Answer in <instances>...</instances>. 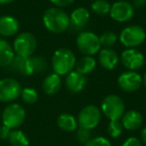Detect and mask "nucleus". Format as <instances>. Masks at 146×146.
Segmentation results:
<instances>
[{"label":"nucleus","mask_w":146,"mask_h":146,"mask_svg":"<svg viewBox=\"0 0 146 146\" xmlns=\"http://www.w3.org/2000/svg\"><path fill=\"white\" fill-rule=\"evenodd\" d=\"M42 21L45 28L55 34L65 32L70 26L69 15L63 9L58 7L47 9L43 14Z\"/></svg>","instance_id":"1"},{"label":"nucleus","mask_w":146,"mask_h":146,"mask_svg":"<svg viewBox=\"0 0 146 146\" xmlns=\"http://www.w3.org/2000/svg\"><path fill=\"white\" fill-rule=\"evenodd\" d=\"M75 63V54L70 49L59 48L53 53L51 65L54 73L59 76L67 75L69 72L74 70Z\"/></svg>","instance_id":"2"},{"label":"nucleus","mask_w":146,"mask_h":146,"mask_svg":"<svg viewBox=\"0 0 146 146\" xmlns=\"http://www.w3.org/2000/svg\"><path fill=\"white\" fill-rule=\"evenodd\" d=\"M100 110L110 121L120 120L125 112V105L121 97L115 94H110L102 100Z\"/></svg>","instance_id":"3"},{"label":"nucleus","mask_w":146,"mask_h":146,"mask_svg":"<svg viewBox=\"0 0 146 146\" xmlns=\"http://www.w3.org/2000/svg\"><path fill=\"white\" fill-rule=\"evenodd\" d=\"M146 40V32L139 25H130L122 29L119 34V41L127 48H136Z\"/></svg>","instance_id":"4"},{"label":"nucleus","mask_w":146,"mask_h":146,"mask_svg":"<svg viewBox=\"0 0 146 146\" xmlns=\"http://www.w3.org/2000/svg\"><path fill=\"white\" fill-rule=\"evenodd\" d=\"M76 45L77 48L84 55H93L97 54L101 49L99 36L91 31H82L77 35L76 38Z\"/></svg>","instance_id":"5"},{"label":"nucleus","mask_w":146,"mask_h":146,"mask_svg":"<svg viewBox=\"0 0 146 146\" xmlns=\"http://www.w3.org/2000/svg\"><path fill=\"white\" fill-rule=\"evenodd\" d=\"M36 38L30 32H22L18 34L13 42L15 55L21 57H31L36 50Z\"/></svg>","instance_id":"6"},{"label":"nucleus","mask_w":146,"mask_h":146,"mask_svg":"<svg viewBox=\"0 0 146 146\" xmlns=\"http://www.w3.org/2000/svg\"><path fill=\"white\" fill-rule=\"evenodd\" d=\"M26 118L25 109L17 103L7 105L2 112L3 125L10 129H16L23 124Z\"/></svg>","instance_id":"7"},{"label":"nucleus","mask_w":146,"mask_h":146,"mask_svg":"<svg viewBox=\"0 0 146 146\" xmlns=\"http://www.w3.org/2000/svg\"><path fill=\"white\" fill-rule=\"evenodd\" d=\"M101 120V110L96 105H87L80 110L77 122L79 127L92 130L96 128Z\"/></svg>","instance_id":"8"},{"label":"nucleus","mask_w":146,"mask_h":146,"mask_svg":"<svg viewBox=\"0 0 146 146\" xmlns=\"http://www.w3.org/2000/svg\"><path fill=\"white\" fill-rule=\"evenodd\" d=\"M22 87L20 83L14 78H3L0 79V101L11 102L16 100L20 96Z\"/></svg>","instance_id":"9"},{"label":"nucleus","mask_w":146,"mask_h":146,"mask_svg":"<svg viewBox=\"0 0 146 146\" xmlns=\"http://www.w3.org/2000/svg\"><path fill=\"white\" fill-rule=\"evenodd\" d=\"M135 13V9H134L133 5L128 1H116L110 7L109 14L113 20L116 22H127V21L131 20L134 16Z\"/></svg>","instance_id":"10"},{"label":"nucleus","mask_w":146,"mask_h":146,"mask_svg":"<svg viewBox=\"0 0 146 146\" xmlns=\"http://www.w3.org/2000/svg\"><path fill=\"white\" fill-rule=\"evenodd\" d=\"M118 86L125 92H135L143 84L142 76L137 71L128 70L121 73L117 79Z\"/></svg>","instance_id":"11"},{"label":"nucleus","mask_w":146,"mask_h":146,"mask_svg":"<svg viewBox=\"0 0 146 146\" xmlns=\"http://www.w3.org/2000/svg\"><path fill=\"white\" fill-rule=\"evenodd\" d=\"M120 59L125 68L131 71L139 70L145 63V56L143 55V53L140 52L136 48L125 49L121 53Z\"/></svg>","instance_id":"12"},{"label":"nucleus","mask_w":146,"mask_h":146,"mask_svg":"<svg viewBox=\"0 0 146 146\" xmlns=\"http://www.w3.org/2000/svg\"><path fill=\"white\" fill-rule=\"evenodd\" d=\"M67 89L72 93H79L85 88L87 84V77L76 70H72L66 75L65 79Z\"/></svg>","instance_id":"13"},{"label":"nucleus","mask_w":146,"mask_h":146,"mask_svg":"<svg viewBox=\"0 0 146 146\" xmlns=\"http://www.w3.org/2000/svg\"><path fill=\"white\" fill-rule=\"evenodd\" d=\"M90 20V12L85 7H78L74 9L69 16L70 26L73 30H81L88 24Z\"/></svg>","instance_id":"14"},{"label":"nucleus","mask_w":146,"mask_h":146,"mask_svg":"<svg viewBox=\"0 0 146 146\" xmlns=\"http://www.w3.org/2000/svg\"><path fill=\"white\" fill-rule=\"evenodd\" d=\"M124 129L126 130H134L141 127L143 123V116L137 110H129V111L124 112L120 119Z\"/></svg>","instance_id":"15"},{"label":"nucleus","mask_w":146,"mask_h":146,"mask_svg":"<svg viewBox=\"0 0 146 146\" xmlns=\"http://www.w3.org/2000/svg\"><path fill=\"white\" fill-rule=\"evenodd\" d=\"M98 54H99L98 60H99L100 65L106 70H113L119 62V56L111 48L104 47L103 49H100Z\"/></svg>","instance_id":"16"},{"label":"nucleus","mask_w":146,"mask_h":146,"mask_svg":"<svg viewBox=\"0 0 146 146\" xmlns=\"http://www.w3.org/2000/svg\"><path fill=\"white\" fill-rule=\"evenodd\" d=\"M19 30V22L11 15H4L0 17V35L10 37L15 35Z\"/></svg>","instance_id":"17"},{"label":"nucleus","mask_w":146,"mask_h":146,"mask_svg":"<svg viewBox=\"0 0 146 146\" xmlns=\"http://www.w3.org/2000/svg\"><path fill=\"white\" fill-rule=\"evenodd\" d=\"M9 66L11 67V69L13 71L25 76H29L34 73L32 66H31L30 57H21L15 55L14 59H13V61Z\"/></svg>","instance_id":"18"},{"label":"nucleus","mask_w":146,"mask_h":146,"mask_svg":"<svg viewBox=\"0 0 146 146\" xmlns=\"http://www.w3.org/2000/svg\"><path fill=\"white\" fill-rule=\"evenodd\" d=\"M61 85H62L61 77L56 73H52V74L47 75L45 79L43 80L42 89L48 95H53L60 90Z\"/></svg>","instance_id":"19"},{"label":"nucleus","mask_w":146,"mask_h":146,"mask_svg":"<svg viewBox=\"0 0 146 146\" xmlns=\"http://www.w3.org/2000/svg\"><path fill=\"white\" fill-rule=\"evenodd\" d=\"M15 57L13 47L8 41L0 39V67H7Z\"/></svg>","instance_id":"20"},{"label":"nucleus","mask_w":146,"mask_h":146,"mask_svg":"<svg viewBox=\"0 0 146 146\" xmlns=\"http://www.w3.org/2000/svg\"><path fill=\"white\" fill-rule=\"evenodd\" d=\"M57 125L61 130L66 132H73L77 130L78 122L72 114L62 113L57 118Z\"/></svg>","instance_id":"21"},{"label":"nucleus","mask_w":146,"mask_h":146,"mask_svg":"<svg viewBox=\"0 0 146 146\" xmlns=\"http://www.w3.org/2000/svg\"><path fill=\"white\" fill-rule=\"evenodd\" d=\"M96 60L94 57L89 55H84L80 59H78L75 63V70L81 73L83 75H87L95 69Z\"/></svg>","instance_id":"22"},{"label":"nucleus","mask_w":146,"mask_h":146,"mask_svg":"<svg viewBox=\"0 0 146 146\" xmlns=\"http://www.w3.org/2000/svg\"><path fill=\"white\" fill-rule=\"evenodd\" d=\"M8 141L12 146H29V139L26 134L18 129H13L8 136Z\"/></svg>","instance_id":"23"},{"label":"nucleus","mask_w":146,"mask_h":146,"mask_svg":"<svg viewBox=\"0 0 146 146\" xmlns=\"http://www.w3.org/2000/svg\"><path fill=\"white\" fill-rule=\"evenodd\" d=\"M110 7H111V4L107 0H95L91 4V10L95 14L104 16V15L109 13Z\"/></svg>","instance_id":"24"},{"label":"nucleus","mask_w":146,"mask_h":146,"mask_svg":"<svg viewBox=\"0 0 146 146\" xmlns=\"http://www.w3.org/2000/svg\"><path fill=\"white\" fill-rule=\"evenodd\" d=\"M20 97L24 103L31 105V104L36 103L38 100V92L32 87H25L22 88Z\"/></svg>","instance_id":"25"},{"label":"nucleus","mask_w":146,"mask_h":146,"mask_svg":"<svg viewBox=\"0 0 146 146\" xmlns=\"http://www.w3.org/2000/svg\"><path fill=\"white\" fill-rule=\"evenodd\" d=\"M117 35L113 31H104L101 35L99 36L100 44L101 46H104L105 48H111L113 45L116 44L117 42Z\"/></svg>","instance_id":"26"},{"label":"nucleus","mask_w":146,"mask_h":146,"mask_svg":"<svg viewBox=\"0 0 146 146\" xmlns=\"http://www.w3.org/2000/svg\"><path fill=\"white\" fill-rule=\"evenodd\" d=\"M30 62L34 73L44 72V71H46L47 67H48V63H47L46 59L43 58L42 56H33L32 55L30 57Z\"/></svg>","instance_id":"27"},{"label":"nucleus","mask_w":146,"mask_h":146,"mask_svg":"<svg viewBox=\"0 0 146 146\" xmlns=\"http://www.w3.org/2000/svg\"><path fill=\"white\" fill-rule=\"evenodd\" d=\"M107 132L110 137L118 138L123 132V126L120 120H111L107 126Z\"/></svg>","instance_id":"28"},{"label":"nucleus","mask_w":146,"mask_h":146,"mask_svg":"<svg viewBox=\"0 0 146 146\" xmlns=\"http://www.w3.org/2000/svg\"><path fill=\"white\" fill-rule=\"evenodd\" d=\"M92 136V130L86 129V128L79 127L77 129V139L80 143L85 144L91 139Z\"/></svg>","instance_id":"29"},{"label":"nucleus","mask_w":146,"mask_h":146,"mask_svg":"<svg viewBox=\"0 0 146 146\" xmlns=\"http://www.w3.org/2000/svg\"><path fill=\"white\" fill-rule=\"evenodd\" d=\"M84 146H111V143L104 136H97L91 138Z\"/></svg>","instance_id":"30"},{"label":"nucleus","mask_w":146,"mask_h":146,"mask_svg":"<svg viewBox=\"0 0 146 146\" xmlns=\"http://www.w3.org/2000/svg\"><path fill=\"white\" fill-rule=\"evenodd\" d=\"M49 1L58 8H63V7H67L71 5L75 0H49Z\"/></svg>","instance_id":"31"},{"label":"nucleus","mask_w":146,"mask_h":146,"mask_svg":"<svg viewBox=\"0 0 146 146\" xmlns=\"http://www.w3.org/2000/svg\"><path fill=\"white\" fill-rule=\"evenodd\" d=\"M122 146H142V144L137 137H129L123 142Z\"/></svg>","instance_id":"32"},{"label":"nucleus","mask_w":146,"mask_h":146,"mask_svg":"<svg viewBox=\"0 0 146 146\" xmlns=\"http://www.w3.org/2000/svg\"><path fill=\"white\" fill-rule=\"evenodd\" d=\"M11 129L8 128L7 126L5 125H2L0 127V139H8V136H9V133H10Z\"/></svg>","instance_id":"33"},{"label":"nucleus","mask_w":146,"mask_h":146,"mask_svg":"<svg viewBox=\"0 0 146 146\" xmlns=\"http://www.w3.org/2000/svg\"><path fill=\"white\" fill-rule=\"evenodd\" d=\"M146 0H133V7L136 8H142L143 6H145Z\"/></svg>","instance_id":"34"},{"label":"nucleus","mask_w":146,"mask_h":146,"mask_svg":"<svg viewBox=\"0 0 146 146\" xmlns=\"http://www.w3.org/2000/svg\"><path fill=\"white\" fill-rule=\"evenodd\" d=\"M140 136H141V140L143 141V143L146 145V126H144L143 129L141 130V133H140Z\"/></svg>","instance_id":"35"},{"label":"nucleus","mask_w":146,"mask_h":146,"mask_svg":"<svg viewBox=\"0 0 146 146\" xmlns=\"http://www.w3.org/2000/svg\"><path fill=\"white\" fill-rule=\"evenodd\" d=\"M14 0H0V4H9L12 3Z\"/></svg>","instance_id":"36"},{"label":"nucleus","mask_w":146,"mask_h":146,"mask_svg":"<svg viewBox=\"0 0 146 146\" xmlns=\"http://www.w3.org/2000/svg\"><path fill=\"white\" fill-rule=\"evenodd\" d=\"M142 81H143L144 86L146 87V72H145V74L143 75V77H142Z\"/></svg>","instance_id":"37"},{"label":"nucleus","mask_w":146,"mask_h":146,"mask_svg":"<svg viewBox=\"0 0 146 146\" xmlns=\"http://www.w3.org/2000/svg\"><path fill=\"white\" fill-rule=\"evenodd\" d=\"M144 64H146V57H145V63H144Z\"/></svg>","instance_id":"38"},{"label":"nucleus","mask_w":146,"mask_h":146,"mask_svg":"<svg viewBox=\"0 0 146 146\" xmlns=\"http://www.w3.org/2000/svg\"><path fill=\"white\" fill-rule=\"evenodd\" d=\"M122 1H128V0H122Z\"/></svg>","instance_id":"39"}]
</instances>
